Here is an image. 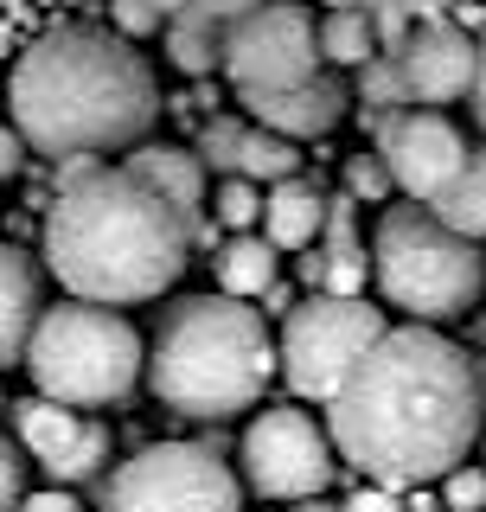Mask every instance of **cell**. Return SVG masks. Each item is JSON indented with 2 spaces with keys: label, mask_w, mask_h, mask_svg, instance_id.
I'll list each match as a JSON object with an SVG mask.
<instances>
[{
  "label": "cell",
  "mask_w": 486,
  "mask_h": 512,
  "mask_svg": "<svg viewBox=\"0 0 486 512\" xmlns=\"http://www.w3.org/2000/svg\"><path fill=\"white\" fill-rule=\"evenodd\" d=\"M327 429L339 461H352L365 480L397 493L435 487L486 436V384L474 352L429 333V320L384 327V340L352 365L327 404Z\"/></svg>",
  "instance_id": "1"
},
{
  "label": "cell",
  "mask_w": 486,
  "mask_h": 512,
  "mask_svg": "<svg viewBox=\"0 0 486 512\" xmlns=\"http://www.w3.org/2000/svg\"><path fill=\"white\" fill-rule=\"evenodd\" d=\"M160 84L128 32L109 26H45L20 45L7 77V116L32 154H128L160 122Z\"/></svg>",
  "instance_id": "2"
},
{
  "label": "cell",
  "mask_w": 486,
  "mask_h": 512,
  "mask_svg": "<svg viewBox=\"0 0 486 512\" xmlns=\"http://www.w3.org/2000/svg\"><path fill=\"white\" fill-rule=\"evenodd\" d=\"M39 256L84 301H154L192 263V218L135 167H96L39 218Z\"/></svg>",
  "instance_id": "3"
},
{
  "label": "cell",
  "mask_w": 486,
  "mask_h": 512,
  "mask_svg": "<svg viewBox=\"0 0 486 512\" xmlns=\"http://www.w3.org/2000/svg\"><path fill=\"white\" fill-rule=\"evenodd\" d=\"M282 372V346L269 340L263 314L243 308V295H180L160 314L148 346V391L186 423H224L250 410Z\"/></svg>",
  "instance_id": "4"
},
{
  "label": "cell",
  "mask_w": 486,
  "mask_h": 512,
  "mask_svg": "<svg viewBox=\"0 0 486 512\" xmlns=\"http://www.w3.org/2000/svg\"><path fill=\"white\" fill-rule=\"evenodd\" d=\"M371 282L410 320H461L486 295V250L480 237L455 231L435 205H391L371 237Z\"/></svg>",
  "instance_id": "5"
},
{
  "label": "cell",
  "mask_w": 486,
  "mask_h": 512,
  "mask_svg": "<svg viewBox=\"0 0 486 512\" xmlns=\"http://www.w3.org/2000/svg\"><path fill=\"white\" fill-rule=\"evenodd\" d=\"M26 372L58 404L103 410V404H122L148 378V352H141V333L122 314H109V301L71 295L39 314L26 346Z\"/></svg>",
  "instance_id": "6"
},
{
  "label": "cell",
  "mask_w": 486,
  "mask_h": 512,
  "mask_svg": "<svg viewBox=\"0 0 486 512\" xmlns=\"http://www.w3.org/2000/svg\"><path fill=\"white\" fill-rule=\"evenodd\" d=\"M384 308L365 295H333V288H307V301L282 314V378L295 397L333 404L346 372L384 340Z\"/></svg>",
  "instance_id": "7"
},
{
  "label": "cell",
  "mask_w": 486,
  "mask_h": 512,
  "mask_svg": "<svg viewBox=\"0 0 486 512\" xmlns=\"http://www.w3.org/2000/svg\"><path fill=\"white\" fill-rule=\"evenodd\" d=\"M109 512H243L237 474L205 442H141L103 480Z\"/></svg>",
  "instance_id": "8"
},
{
  "label": "cell",
  "mask_w": 486,
  "mask_h": 512,
  "mask_svg": "<svg viewBox=\"0 0 486 512\" xmlns=\"http://www.w3.org/2000/svg\"><path fill=\"white\" fill-rule=\"evenodd\" d=\"M237 455H243L250 493H263V500H314L339 474L333 429H320L314 416L295 410V404H275V410L256 416L237 436Z\"/></svg>",
  "instance_id": "9"
},
{
  "label": "cell",
  "mask_w": 486,
  "mask_h": 512,
  "mask_svg": "<svg viewBox=\"0 0 486 512\" xmlns=\"http://www.w3.org/2000/svg\"><path fill=\"white\" fill-rule=\"evenodd\" d=\"M320 26L301 0H263L224 32V77L237 90H288L320 77Z\"/></svg>",
  "instance_id": "10"
},
{
  "label": "cell",
  "mask_w": 486,
  "mask_h": 512,
  "mask_svg": "<svg viewBox=\"0 0 486 512\" xmlns=\"http://www.w3.org/2000/svg\"><path fill=\"white\" fill-rule=\"evenodd\" d=\"M13 410V436L26 442V455L39 461L45 474L58 480V487H90V480H109V423H96V416H77V404H58V397H20Z\"/></svg>",
  "instance_id": "11"
},
{
  "label": "cell",
  "mask_w": 486,
  "mask_h": 512,
  "mask_svg": "<svg viewBox=\"0 0 486 512\" xmlns=\"http://www.w3.org/2000/svg\"><path fill=\"white\" fill-rule=\"evenodd\" d=\"M378 148H384V160H391V173H397V192L403 199H423V205L442 199V192L455 186V173L467 167V154H474L467 135L442 116V109H403Z\"/></svg>",
  "instance_id": "12"
},
{
  "label": "cell",
  "mask_w": 486,
  "mask_h": 512,
  "mask_svg": "<svg viewBox=\"0 0 486 512\" xmlns=\"http://www.w3.org/2000/svg\"><path fill=\"white\" fill-rule=\"evenodd\" d=\"M403 58V77H410L416 103H455V96L474 90V71H480V39L467 32L461 20H416V32L397 45Z\"/></svg>",
  "instance_id": "13"
},
{
  "label": "cell",
  "mask_w": 486,
  "mask_h": 512,
  "mask_svg": "<svg viewBox=\"0 0 486 512\" xmlns=\"http://www.w3.org/2000/svg\"><path fill=\"white\" fill-rule=\"evenodd\" d=\"M237 103H243V116L282 128V135H295V141H314V135H333V128L346 122V109L359 103V90L339 71H320V77L288 84V90H237Z\"/></svg>",
  "instance_id": "14"
},
{
  "label": "cell",
  "mask_w": 486,
  "mask_h": 512,
  "mask_svg": "<svg viewBox=\"0 0 486 512\" xmlns=\"http://www.w3.org/2000/svg\"><path fill=\"white\" fill-rule=\"evenodd\" d=\"M45 256H32L20 244H0V372L26 365L32 327L45 314Z\"/></svg>",
  "instance_id": "15"
},
{
  "label": "cell",
  "mask_w": 486,
  "mask_h": 512,
  "mask_svg": "<svg viewBox=\"0 0 486 512\" xmlns=\"http://www.w3.org/2000/svg\"><path fill=\"white\" fill-rule=\"evenodd\" d=\"M327 199L333 192L307 173H288V180L269 186V212H263V231L275 237L282 250H307L320 231H327Z\"/></svg>",
  "instance_id": "16"
},
{
  "label": "cell",
  "mask_w": 486,
  "mask_h": 512,
  "mask_svg": "<svg viewBox=\"0 0 486 512\" xmlns=\"http://www.w3.org/2000/svg\"><path fill=\"white\" fill-rule=\"evenodd\" d=\"M128 167L141 173V180H154L160 192H167L180 212L199 224L205 218V160H199V148H167V141H141V148H128Z\"/></svg>",
  "instance_id": "17"
},
{
  "label": "cell",
  "mask_w": 486,
  "mask_h": 512,
  "mask_svg": "<svg viewBox=\"0 0 486 512\" xmlns=\"http://www.w3.org/2000/svg\"><path fill=\"white\" fill-rule=\"evenodd\" d=\"M275 256H282V244H275L269 231H237L231 244H224L212 263H218V288L224 295H263V288L275 282Z\"/></svg>",
  "instance_id": "18"
},
{
  "label": "cell",
  "mask_w": 486,
  "mask_h": 512,
  "mask_svg": "<svg viewBox=\"0 0 486 512\" xmlns=\"http://www.w3.org/2000/svg\"><path fill=\"white\" fill-rule=\"evenodd\" d=\"M224 32L231 26H218V20H199V13H173L167 20V64L180 77H192V84H199V77H212V71H224Z\"/></svg>",
  "instance_id": "19"
},
{
  "label": "cell",
  "mask_w": 486,
  "mask_h": 512,
  "mask_svg": "<svg viewBox=\"0 0 486 512\" xmlns=\"http://www.w3.org/2000/svg\"><path fill=\"white\" fill-rule=\"evenodd\" d=\"M320 52H327L333 64H359L371 52H384V39H378V13L371 7H327V20H320Z\"/></svg>",
  "instance_id": "20"
},
{
  "label": "cell",
  "mask_w": 486,
  "mask_h": 512,
  "mask_svg": "<svg viewBox=\"0 0 486 512\" xmlns=\"http://www.w3.org/2000/svg\"><path fill=\"white\" fill-rule=\"evenodd\" d=\"M435 212L455 224V231H467V237H486V141L467 154V167L455 173V186L435 199Z\"/></svg>",
  "instance_id": "21"
},
{
  "label": "cell",
  "mask_w": 486,
  "mask_h": 512,
  "mask_svg": "<svg viewBox=\"0 0 486 512\" xmlns=\"http://www.w3.org/2000/svg\"><path fill=\"white\" fill-rule=\"evenodd\" d=\"M237 173H250V180H288V173H301V154H295V135H282V128H269V122H256L250 116V135H243V160H237Z\"/></svg>",
  "instance_id": "22"
},
{
  "label": "cell",
  "mask_w": 486,
  "mask_h": 512,
  "mask_svg": "<svg viewBox=\"0 0 486 512\" xmlns=\"http://www.w3.org/2000/svg\"><path fill=\"white\" fill-rule=\"evenodd\" d=\"M359 103L365 109H416V90H410V77H403V58L397 52H371L359 64Z\"/></svg>",
  "instance_id": "23"
},
{
  "label": "cell",
  "mask_w": 486,
  "mask_h": 512,
  "mask_svg": "<svg viewBox=\"0 0 486 512\" xmlns=\"http://www.w3.org/2000/svg\"><path fill=\"white\" fill-rule=\"evenodd\" d=\"M243 135H250V122H243V116L212 109V116L199 122V141H192V148H199V160L224 180V173H237V160H243Z\"/></svg>",
  "instance_id": "24"
},
{
  "label": "cell",
  "mask_w": 486,
  "mask_h": 512,
  "mask_svg": "<svg viewBox=\"0 0 486 512\" xmlns=\"http://www.w3.org/2000/svg\"><path fill=\"white\" fill-rule=\"evenodd\" d=\"M212 212L224 218V231H250V224H263V212H269V192H263V180H250V173H224L218 192H212Z\"/></svg>",
  "instance_id": "25"
},
{
  "label": "cell",
  "mask_w": 486,
  "mask_h": 512,
  "mask_svg": "<svg viewBox=\"0 0 486 512\" xmlns=\"http://www.w3.org/2000/svg\"><path fill=\"white\" fill-rule=\"evenodd\" d=\"M346 186L359 192V199H391L397 192V173H391V160H384L378 141L359 148V154H346Z\"/></svg>",
  "instance_id": "26"
},
{
  "label": "cell",
  "mask_w": 486,
  "mask_h": 512,
  "mask_svg": "<svg viewBox=\"0 0 486 512\" xmlns=\"http://www.w3.org/2000/svg\"><path fill=\"white\" fill-rule=\"evenodd\" d=\"M26 442L20 436H0V512H20L26 506Z\"/></svg>",
  "instance_id": "27"
},
{
  "label": "cell",
  "mask_w": 486,
  "mask_h": 512,
  "mask_svg": "<svg viewBox=\"0 0 486 512\" xmlns=\"http://www.w3.org/2000/svg\"><path fill=\"white\" fill-rule=\"evenodd\" d=\"M442 500H448V512H486V461L480 468H448L442 474Z\"/></svg>",
  "instance_id": "28"
},
{
  "label": "cell",
  "mask_w": 486,
  "mask_h": 512,
  "mask_svg": "<svg viewBox=\"0 0 486 512\" xmlns=\"http://www.w3.org/2000/svg\"><path fill=\"white\" fill-rule=\"evenodd\" d=\"M333 263H327V288L333 295H365V276H371V256L365 244H352V250H327Z\"/></svg>",
  "instance_id": "29"
},
{
  "label": "cell",
  "mask_w": 486,
  "mask_h": 512,
  "mask_svg": "<svg viewBox=\"0 0 486 512\" xmlns=\"http://www.w3.org/2000/svg\"><path fill=\"white\" fill-rule=\"evenodd\" d=\"M109 20H116V32H128V39L160 32V13L148 7V0H109Z\"/></svg>",
  "instance_id": "30"
},
{
  "label": "cell",
  "mask_w": 486,
  "mask_h": 512,
  "mask_svg": "<svg viewBox=\"0 0 486 512\" xmlns=\"http://www.w3.org/2000/svg\"><path fill=\"white\" fill-rule=\"evenodd\" d=\"M26 154H32V141L20 135V122H0V180H20Z\"/></svg>",
  "instance_id": "31"
},
{
  "label": "cell",
  "mask_w": 486,
  "mask_h": 512,
  "mask_svg": "<svg viewBox=\"0 0 486 512\" xmlns=\"http://www.w3.org/2000/svg\"><path fill=\"white\" fill-rule=\"evenodd\" d=\"M346 512H403V500H397V487L371 480V487H359V493L346 500Z\"/></svg>",
  "instance_id": "32"
},
{
  "label": "cell",
  "mask_w": 486,
  "mask_h": 512,
  "mask_svg": "<svg viewBox=\"0 0 486 512\" xmlns=\"http://www.w3.org/2000/svg\"><path fill=\"white\" fill-rule=\"evenodd\" d=\"M250 7H263V0H186V13H199V20H218V26L243 20Z\"/></svg>",
  "instance_id": "33"
},
{
  "label": "cell",
  "mask_w": 486,
  "mask_h": 512,
  "mask_svg": "<svg viewBox=\"0 0 486 512\" xmlns=\"http://www.w3.org/2000/svg\"><path fill=\"white\" fill-rule=\"evenodd\" d=\"M327 263H333V256H327V244H320V237H314V244L301 250V263H295L301 288H327Z\"/></svg>",
  "instance_id": "34"
},
{
  "label": "cell",
  "mask_w": 486,
  "mask_h": 512,
  "mask_svg": "<svg viewBox=\"0 0 486 512\" xmlns=\"http://www.w3.org/2000/svg\"><path fill=\"white\" fill-rule=\"evenodd\" d=\"M20 512H84V500H77V493H26V506Z\"/></svg>",
  "instance_id": "35"
},
{
  "label": "cell",
  "mask_w": 486,
  "mask_h": 512,
  "mask_svg": "<svg viewBox=\"0 0 486 512\" xmlns=\"http://www.w3.org/2000/svg\"><path fill=\"white\" fill-rule=\"evenodd\" d=\"M467 103H474V122L486 128V32H480V71H474V90H467Z\"/></svg>",
  "instance_id": "36"
},
{
  "label": "cell",
  "mask_w": 486,
  "mask_h": 512,
  "mask_svg": "<svg viewBox=\"0 0 486 512\" xmlns=\"http://www.w3.org/2000/svg\"><path fill=\"white\" fill-rule=\"evenodd\" d=\"M288 308H295V288H288L282 276H275V282L263 288V314H288Z\"/></svg>",
  "instance_id": "37"
},
{
  "label": "cell",
  "mask_w": 486,
  "mask_h": 512,
  "mask_svg": "<svg viewBox=\"0 0 486 512\" xmlns=\"http://www.w3.org/2000/svg\"><path fill=\"white\" fill-rule=\"evenodd\" d=\"M448 20H461L467 32H486V0H455V13Z\"/></svg>",
  "instance_id": "38"
},
{
  "label": "cell",
  "mask_w": 486,
  "mask_h": 512,
  "mask_svg": "<svg viewBox=\"0 0 486 512\" xmlns=\"http://www.w3.org/2000/svg\"><path fill=\"white\" fill-rule=\"evenodd\" d=\"M13 26H20V20H13V13L0 7V58H7V52H20V45H13Z\"/></svg>",
  "instance_id": "39"
},
{
  "label": "cell",
  "mask_w": 486,
  "mask_h": 512,
  "mask_svg": "<svg viewBox=\"0 0 486 512\" xmlns=\"http://www.w3.org/2000/svg\"><path fill=\"white\" fill-rule=\"evenodd\" d=\"M295 512H346V506H333L327 493H314V500H295Z\"/></svg>",
  "instance_id": "40"
},
{
  "label": "cell",
  "mask_w": 486,
  "mask_h": 512,
  "mask_svg": "<svg viewBox=\"0 0 486 512\" xmlns=\"http://www.w3.org/2000/svg\"><path fill=\"white\" fill-rule=\"evenodd\" d=\"M474 365H480V384H486V352H474Z\"/></svg>",
  "instance_id": "41"
},
{
  "label": "cell",
  "mask_w": 486,
  "mask_h": 512,
  "mask_svg": "<svg viewBox=\"0 0 486 512\" xmlns=\"http://www.w3.org/2000/svg\"><path fill=\"white\" fill-rule=\"evenodd\" d=\"M0 7H7V13H13V7H20V0H0Z\"/></svg>",
  "instance_id": "42"
},
{
  "label": "cell",
  "mask_w": 486,
  "mask_h": 512,
  "mask_svg": "<svg viewBox=\"0 0 486 512\" xmlns=\"http://www.w3.org/2000/svg\"><path fill=\"white\" fill-rule=\"evenodd\" d=\"M0 410H7V397H0Z\"/></svg>",
  "instance_id": "43"
},
{
  "label": "cell",
  "mask_w": 486,
  "mask_h": 512,
  "mask_svg": "<svg viewBox=\"0 0 486 512\" xmlns=\"http://www.w3.org/2000/svg\"><path fill=\"white\" fill-rule=\"evenodd\" d=\"M480 448H486V436H480Z\"/></svg>",
  "instance_id": "44"
}]
</instances>
